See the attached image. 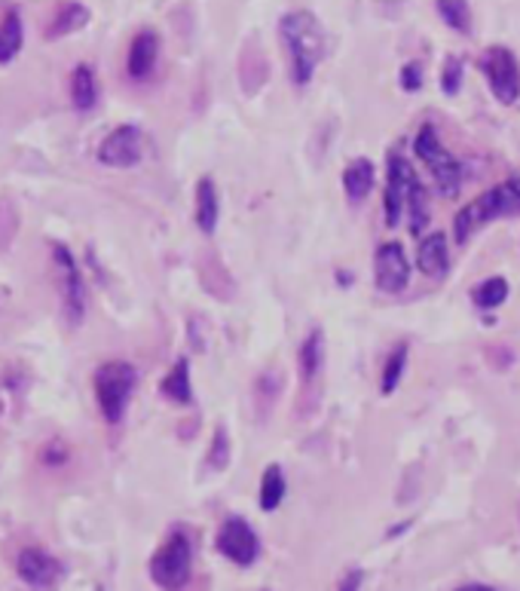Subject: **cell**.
Here are the masks:
<instances>
[{"label": "cell", "mask_w": 520, "mask_h": 591, "mask_svg": "<svg viewBox=\"0 0 520 591\" xmlns=\"http://www.w3.org/2000/svg\"><path fill=\"white\" fill-rule=\"evenodd\" d=\"M144 159V132L135 123L117 126L98 144V163L110 169H132Z\"/></svg>", "instance_id": "30bf717a"}, {"label": "cell", "mask_w": 520, "mask_h": 591, "mask_svg": "<svg viewBox=\"0 0 520 591\" xmlns=\"http://www.w3.org/2000/svg\"><path fill=\"white\" fill-rule=\"evenodd\" d=\"M428 193L423 181L416 178L413 166L401 154L389 156L386 163V193H382V218L386 227H398L404 212H411V234L428 224Z\"/></svg>", "instance_id": "6da1fadb"}, {"label": "cell", "mask_w": 520, "mask_h": 591, "mask_svg": "<svg viewBox=\"0 0 520 591\" xmlns=\"http://www.w3.org/2000/svg\"><path fill=\"white\" fill-rule=\"evenodd\" d=\"M472 300L477 310H496L508 300V282L503 276H489L472 292Z\"/></svg>", "instance_id": "603a6c76"}, {"label": "cell", "mask_w": 520, "mask_h": 591, "mask_svg": "<svg viewBox=\"0 0 520 591\" xmlns=\"http://www.w3.org/2000/svg\"><path fill=\"white\" fill-rule=\"evenodd\" d=\"M156 59H159V37L151 28L138 32L129 44V56H126V74L135 83H144L156 71Z\"/></svg>", "instance_id": "4fadbf2b"}, {"label": "cell", "mask_w": 520, "mask_h": 591, "mask_svg": "<svg viewBox=\"0 0 520 591\" xmlns=\"http://www.w3.org/2000/svg\"><path fill=\"white\" fill-rule=\"evenodd\" d=\"M457 591H496L493 586H484V582H469V586H459Z\"/></svg>", "instance_id": "4dcf8cb0"}, {"label": "cell", "mask_w": 520, "mask_h": 591, "mask_svg": "<svg viewBox=\"0 0 520 591\" xmlns=\"http://www.w3.org/2000/svg\"><path fill=\"white\" fill-rule=\"evenodd\" d=\"M52 264L59 270L64 316H68L71 326H80L83 316H86V304H90V288H86V280H83V273H80L74 251L68 249L64 243H52Z\"/></svg>", "instance_id": "52a82bcc"}, {"label": "cell", "mask_w": 520, "mask_h": 591, "mask_svg": "<svg viewBox=\"0 0 520 591\" xmlns=\"http://www.w3.org/2000/svg\"><path fill=\"white\" fill-rule=\"evenodd\" d=\"M343 190L350 197V203H365V197L374 190V163L358 156L343 169Z\"/></svg>", "instance_id": "44dd1931"}, {"label": "cell", "mask_w": 520, "mask_h": 591, "mask_svg": "<svg viewBox=\"0 0 520 591\" xmlns=\"http://www.w3.org/2000/svg\"><path fill=\"white\" fill-rule=\"evenodd\" d=\"M285 475H282V466H267L263 469V478H260V509L263 512H275L285 499Z\"/></svg>", "instance_id": "7402d4cb"}, {"label": "cell", "mask_w": 520, "mask_h": 591, "mask_svg": "<svg viewBox=\"0 0 520 591\" xmlns=\"http://www.w3.org/2000/svg\"><path fill=\"white\" fill-rule=\"evenodd\" d=\"M159 392L166 395L168 402H175V405H193V383H190V358L181 356L175 365H172V371L163 377V383H159Z\"/></svg>", "instance_id": "e0dca14e"}, {"label": "cell", "mask_w": 520, "mask_h": 591, "mask_svg": "<svg viewBox=\"0 0 520 591\" xmlns=\"http://www.w3.org/2000/svg\"><path fill=\"white\" fill-rule=\"evenodd\" d=\"M135 387L138 368L132 362L114 358V362L98 365V371L92 377V389H95V402H98V411H102L107 426H120Z\"/></svg>", "instance_id": "277c9868"}, {"label": "cell", "mask_w": 520, "mask_h": 591, "mask_svg": "<svg viewBox=\"0 0 520 591\" xmlns=\"http://www.w3.org/2000/svg\"><path fill=\"white\" fill-rule=\"evenodd\" d=\"M362 582H365V574H362L358 567H352V570H346V576L340 579V591H358Z\"/></svg>", "instance_id": "f546056e"}, {"label": "cell", "mask_w": 520, "mask_h": 591, "mask_svg": "<svg viewBox=\"0 0 520 591\" xmlns=\"http://www.w3.org/2000/svg\"><path fill=\"white\" fill-rule=\"evenodd\" d=\"M193 576V540L184 528L168 530L163 545L153 552L151 579L163 591H181Z\"/></svg>", "instance_id": "5b68a950"}, {"label": "cell", "mask_w": 520, "mask_h": 591, "mask_svg": "<svg viewBox=\"0 0 520 591\" xmlns=\"http://www.w3.org/2000/svg\"><path fill=\"white\" fill-rule=\"evenodd\" d=\"M374 276L377 285L386 295H398L407 288L411 282V264H407V255L401 249V243H382L377 255H374Z\"/></svg>", "instance_id": "7c38bea8"}, {"label": "cell", "mask_w": 520, "mask_h": 591, "mask_svg": "<svg viewBox=\"0 0 520 591\" xmlns=\"http://www.w3.org/2000/svg\"><path fill=\"white\" fill-rule=\"evenodd\" d=\"M297 362H300L304 387L312 389L316 380L321 377V368H324V334H321L319 328L306 334V341L300 343V353H297Z\"/></svg>", "instance_id": "9a60e30c"}, {"label": "cell", "mask_w": 520, "mask_h": 591, "mask_svg": "<svg viewBox=\"0 0 520 591\" xmlns=\"http://www.w3.org/2000/svg\"><path fill=\"white\" fill-rule=\"evenodd\" d=\"M481 71L487 78L489 93L499 98V105H515L520 98V64L518 56L508 47H489L481 56Z\"/></svg>", "instance_id": "ba28073f"}, {"label": "cell", "mask_w": 520, "mask_h": 591, "mask_svg": "<svg viewBox=\"0 0 520 591\" xmlns=\"http://www.w3.org/2000/svg\"><path fill=\"white\" fill-rule=\"evenodd\" d=\"M229 463V433L227 426H217L209 451V469H227Z\"/></svg>", "instance_id": "4316f807"}, {"label": "cell", "mask_w": 520, "mask_h": 591, "mask_svg": "<svg viewBox=\"0 0 520 591\" xmlns=\"http://www.w3.org/2000/svg\"><path fill=\"white\" fill-rule=\"evenodd\" d=\"M68 460H71V451H68V445L61 438H52V441H46L44 448H40V466L61 469Z\"/></svg>", "instance_id": "83f0119b"}, {"label": "cell", "mask_w": 520, "mask_h": 591, "mask_svg": "<svg viewBox=\"0 0 520 591\" xmlns=\"http://www.w3.org/2000/svg\"><path fill=\"white\" fill-rule=\"evenodd\" d=\"M404 365H407V343H398L395 350L389 353L386 358V368H382V380H380V392L382 395H392L404 377Z\"/></svg>", "instance_id": "cb8c5ba5"}, {"label": "cell", "mask_w": 520, "mask_h": 591, "mask_svg": "<svg viewBox=\"0 0 520 591\" xmlns=\"http://www.w3.org/2000/svg\"><path fill=\"white\" fill-rule=\"evenodd\" d=\"M401 90H404V93H416V90H423V64L407 62L404 68H401Z\"/></svg>", "instance_id": "f1b7e54d"}, {"label": "cell", "mask_w": 520, "mask_h": 591, "mask_svg": "<svg viewBox=\"0 0 520 591\" xmlns=\"http://www.w3.org/2000/svg\"><path fill=\"white\" fill-rule=\"evenodd\" d=\"M25 47V22L19 10H7L0 19V64H10Z\"/></svg>", "instance_id": "d6986e66"}, {"label": "cell", "mask_w": 520, "mask_h": 591, "mask_svg": "<svg viewBox=\"0 0 520 591\" xmlns=\"http://www.w3.org/2000/svg\"><path fill=\"white\" fill-rule=\"evenodd\" d=\"M413 151L426 163V169L432 172V178H435V185H438L444 197H450V200L459 197V190H462V163L444 147L435 126H419V132L413 139Z\"/></svg>", "instance_id": "8992f818"}, {"label": "cell", "mask_w": 520, "mask_h": 591, "mask_svg": "<svg viewBox=\"0 0 520 591\" xmlns=\"http://www.w3.org/2000/svg\"><path fill=\"white\" fill-rule=\"evenodd\" d=\"M86 22H90V10H86V3H59V7H56V13H52V19H49L46 37H49V40H59V37H64V34L80 32Z\"/></svg>", "instance_id": "ffe728a7"}, {"label": "cell", "mask_w": 520, "mask_h": 591, "mask_svg": "<svg viewBox=\"0 0 520 591\" xmlns=\"http://www.w3.org/2000/svg\"><path fill=\"white\" fill-rule=\"evenodd\" d=\"M520 212V178H508L503 185H496L487 193L474 197L472 203L462 205L453 218V236L459 246H465L481 227H487L489 221L505 218V215H518Z\"/></svg>", "instance_id": "3957f363"}, {"label": "cell", "mask_w": 520, "mask_h": 591, "mask_svg": "<svg viewBox=\"0 0 520 591\" xmlns=\"http://www.w3.org/2000/svg\"><path fill=\"white\" fill-rule=\"evenodd\" d=\"M71 102L80 114H90L98 105V78L92 64L80 62L71 71Z\"/></svg>", "instance_id": "2e32d148"}, {"label": "cell", "mask_w": 520, "mask_h": 591, "mask_svg": "<svg viewBox=\"0 0 520 591\" xmlns=\"http://www.w3.org/2000/svg\"><path fill=\"white\" fill-rule=\"evenodd\" d=\"M214 545L217 552L227 560H233L236 567H251L255 560L260 558V540L255 528L239 518V515H229L224 518V524L217 528V536H214Z\"/></svg>", "instance_id": "9c48e42d"}, {"label": "cell", "mask_w": 520, "mask_h": 591, "mask_svg": "<svg viewBox=\"0 0 520 591\" xmlns=\"http://www.w3.org/2000/svg\"><path fill=\"white\" fill-rule=\"evenodd\" d=\"M438 7V16L459 34H469L472 28V13H469V3H462V0H441V3H435Z\"/></svg>", "instance_id": "d4e9b609"}, {"label": "cell", "mask_w": 520, "mask_h": 591, "mask_svg": "<svg viewBox=\"0 0 520 591\" xmlns=\"http://www.w3.org/2000/svg\"><path fill=\"white\" fill-rule=\"evenodd\" d=\"M462 90V59L459 56H447L441 68V93L457 95Z\"/></svg>", "instance_id": "484cf974"}, {"label": "cell", "mask_w": 520, "mask_h": 591, "mask_svg": "<svg viewBox=\"0 0 520 591\" xmlns=\"http://www.w3.org/2000/svg\"><path fill=\"white\" fill-rule=\"evenodd\" d=\"M416 267L426 273V276H444L450 270V251H447V236L444 234H428L423 243H419V251H416Z\"/></svg>", "instance_id": "5bb4252c"}, {"label": "cell", "mask_w": 520, "mask_h": 591, "mask_svg": "<svg viewBox=\"0 0 520 591\" xmlns=\"http://www.w3.org/2000/svg\"><path fill=\"white\" fill-rule=\"evenodd\" d=\"M282 44L288 49L291 83L294 86H309L316 78V68L324 59V28L309 10H294L285 13L279 22Z\"/></svg>", "instance_id": "7a4b0ae2"}, {"label": "cell", "mask_w": 520, "mask_h": 591, "mask_svg": "<svg viewBox=\"0 0 520 591\" xmlns=\"http://www.w3.org/2000/svg\"><path fill=\"white\" fill-rule=\"evenodd\" d=\"M217 218H221V197H217L212 178L205 175L197 185V227L202 234H214Z\"/></svg>", "instance_id": "ac0fdd59"}, {"label": "cell", "mask_w": 520, "mask_h": 591, "mask_svg": "<svg viewBox=\"0 0 520 591\" xmlns=\"http://www.w3.org/2000/svg\"><path fill=\"white\" fill-rule=\"evenodd\" d=\"M15 574L28 589L52 591L64 579V564L56 555H49L46 548L28 545L15 558Z\"/></svg>", "instance_id": "8fae6325"}]
</instances>
